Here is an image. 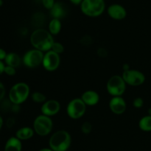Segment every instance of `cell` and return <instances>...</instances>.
Masks as SVG:
<instances>
[{
    "instance_id": "1",
    "label": "cell",
    "mask_w": 151,
    "mask_h": 151,
    "mask_svg": "<svg viewBox=\"0 0 151 151\" xmlns=\"http://www.w3.org/2000/svg\"><path fill=\"white\" fill-rule=\"evenodd\" d=\"M54 42L52 35L48 30L42 28L36 29L30 35V43L32 47L43 52L51 50Z\"/></svg>"
},
{
    "instance_id": "2",
    "label": "cell",
    "mask_w": 151,
    "mask_h": 151,
    "mask_svg": "<svg viewBox=\"0 0 151 151\" xmlns=\"http://www.w3.org/2000/svg\"><path fill=\"white\" fill-rule=\"evenodd\" d=\"M71 142L70 134L64 130H60L50 137L49 145L50 149L53 151H66L70 147Z\"/></svg>"
},
{
    "instance_id": "3",
    "label": "cell",
    "mask_w": 151,
    "mask_h": 151,
    "mask_svg": "<svg viewBox=\"0 0 151 151\" xmlns=\"http://www.w3.org/2000/svg\"><path fill=\"white\" fill-rule=\"evenodd\" d=\"M29 86L25 83H18L12 86L9 91V100L13 104L20 105L27 100L29 97Z\"/></svg>"
},
{
    "instance_id": "4",
    "label": "cell",
    "mask_w": 151,
    "mask_h": 151,
    "mask_svg": "<svg viewBox=\"0 0 151 151\" xmlns=\"http://www.w3.org/2000/svg\"><path fill=\"white\" fill-rule=\"evenodd\" d=\"M106 4L104 0H83L81 10L86 16L97 17L104 12Z\"/></svg>"
},
{
    "instance_id": "5",
    "label": "cell",
    "mask_w": 151,
    "mask_h": 151,
    "mask_svg": "<svg viewBox=\"0 0 151 151\" xmlns=\"http://www.w3.org/2000/svg\"><path fill=\"white\" fill-rule=\"evenodd\" d=\"M126 85L122 77L116 75L109 78L106 84V88L112 97H122L126 89Z\"/></svg>"
},
{
    "instance_id": "6",
    "label": "cell",
    "mask_w": 151,
    "mask_h": 151,
    "mask_svg": "<svg viewBox=\"0 0 151 151\" xmlns=\"http://www.w3.org/2000/svg\"><path fill=\"white\" fill-rule=\"evenodd\" d=\"M53 128V122L50 116L44 114L39 115L33 122V130L38 136L45 137L51 133Z\"/></svg>"
},
{
    "instance_id": "7",
    "label": "cell",
    "mask_w": 151,
    "mask_h": 151,
    "mask_svg": "<svg viewBox=\"0 0 151 151\" xmlns=\"http://www.w3.org/2000/svg\"><path fill=\"white\" fill-rule=\"evenodd\" d=\"M86 105L81 98H75L71 100L66 107L68 116L73 119H78L82 117L86 113Z\"/></svg>"
},
{
    "instance_id": "8",
    "label": "cell",
    "mask_w": 151,
    "mask_h": 151,
    "mask_svg": "<svg viewBox=\"0 0 151 151\" xmlns=\"http://www.w3.org/2000/svg\"><path fill=\"white\" fill-rule=\"evenodd\" d=\"M125 83L131 86H139L145 81V76L142 72L136 69H128L123 71L122 75Z\"/></svg>"
},
{
    "instance_id": "9",
    "label": "cell",
    "mask_w": 151,
    "mask_h": 151,
    "mask_svg": "<svg viewBox=\"0 0 151 151\" xmlns=\"http://www.w3.org/2000/svg\"><path fill=\"white\" fill-rule=\"evenodd\" d=\"M44 52L38 50H31L27 52L23 57V63L27 67L35 68L42 64Z\"/></svg>"
},
{
    "instance_id": "10",
    "label": "cell",
    "mask_w": 151,
    "mask_h": 151,
    "mask_svg": "<svg viewBox=\"0 0 151 151\" xmlns=\"http://www.w3.org/2000/svg\"><path fill=\"white\" fill-rule=\"evenodd\" d=\"M60 63V55L54 52L52 50L47 52L44 55L42 65L44 69L49 72L55 71Z\"/></svg>"
},
{
    "instance_id": "11",
    "label": "cell",
    "mask_w": 151,
    "mask_h": 151,
    "mask_svg": "<svg viewBox=\"0 0 151 151\" xmlns=\"http://www.w3.org/2000/svg\"><path fill=\"white\" fill-rule=\"evenodd\" d=\"M60 109V105L58 101L55 100H47L43 103L41 108V111L42 114L47 116H52L57 114Z\"/></svg>"
},
{
    "instance_id": "12",
    "label": "cell",
    "mask_w": 151,
    "mask_h": 151,
    "mask_svg": "<svg viewBox=\"0 0 151 151\" xmlns=\"http://www.w3.org/2000/svg\"><path fill=\"white\" fill-rule=\"evenodd\" d=\"M109 109L115 114H122L127 108L126 102L122 97H113L109 101Z\"/></svg>"
},
{
    "instance_id": "13",
    "label": "cell",
    "mask_w": 151,
    "mask_h": 151,
    "mask_svg": "<svg viewBox=\"0 0 151 151\" xmlns=\"http://www.w3.org/2000/svg\"><path fill=\"white\" fill-rule=\"evenodd\" d=\"M108 14L111 19L115 20H122L126 17L127 12L125 7L120 4H111L108 7Z\"/></svg>"
},
{
    "instance_id": "14",
    "label": "cell",
    "mask_w": 151,
    "mask_h": 151,
    "mask_svg": "<svg viewBox=\"0 0 151 151\" xmlns=\"http://www.w3.org/2000/svg\"><path fill=\"white\" fill-rule=\"evenodd\" d=\"M81 98L86 106H95L100 101V96L98 93L92 90H88L83 93Z\"/></svg>"
},
{
    "instance_id": "15",
    "label": "cell",
    "mask_w": 151,
    "mask_h": 151,
    "mask_svg": "<svg viewBox=\"0 0 151 151\" xmlns=\"http://www.w3.org/2000/svg\"><path fill=\"white\" fill-rule=\"evenodd\" d=\"M22 142L16 137H10L7 141L4 151H22Z\"/></svg>"
},
{
    "instance_id": "16",
    "label": "cell",
    "mask_w": 151,
    "mask_h": 151,
    "mask_svg": "<svg viewBox=\"0 0 151 151\" xmlns=\"http://www.w3.org/2000/svg\"><path fill=\"white\" fill-rule=\"evenodd\" d=\"M33 128L29 127H23L18 130L16 133V137L19 140H27L32 138L34 135Z\"/></svg>"
},
{
    "instance_id": "17",
    "label": "cell",
    "mask_w": 151,
    "mask_h": 151,
    "mask_svg": "<svg viewBox=\"0 0 151 151\" xmlns=\"http://www.w3.org/2000/svg\"><path fill=\"white\" fill-rule=\"evenodd\" d=\"M50 14L53 19H60L64 17L66 15V10L63 7V4L60 2L55 3L54 6L52 7V9H50Z\"/></svg>"
},
{
    "instance_id": "18",
    "label": "cell",
    "mask_w": 151,
    "mask_h": 151,
    "mask_svg": "<svg viewBox=\"0 0 151 151\" xmlns=\"http://www.w3.org/2000/svg\"><path fill=\"white\" fill-rule=\"evenodd\" d=\"M4 61H5L7 66L16 68L20 66L22 60H21V58L19 57L18 54L15 52H10L7 55Z\"/></svg>"
},
{
    "instance_id": "19",
    "label": "cell",
    "mask_w": 151,
    "mask_h": 151,
    "mask_svg": "<svg viewBox=\"0 0 151 151\" xmlns=\"http://www.w3.org/2000/svg\"><path fill=\"white\" fill-rule=\"evenodd\" d=\"M49 32L51 33V35H56L60 32L61 30V22L60 19H52L50 21L49 24Z\"/></svg>"
},
{
    "instance_id": "20",
    "label": "cell",
    "mask_w": 151,
    "mask_h": 151,
    "mask_svg": "<svg viewBox=\"0 0 151 151\" xmlns=\"http://www.w3.org/2000/svg\"><path fill=\"white\" fill-rule=\"evenodd\" d=\"M139 128L145 132L151 131V116L149 115L143 116L139 122Z\"/></svg>"
},
{
    "instance_id": "21",
    "label": "cell",
    "mask_w": 151,
    "mask_h": 151,
    "mask_svg": "<svg viewBox=\"0 0 151 151\" xmlns=\"http://www.w3.org/2000/svg\"><path fill=\"white\" fill-rule=\"evenodd\" d=\"M32 101L37 103H44L47 101V97L43 93L39 91H35L32 94Z\"/></svg>"
},
{
    "instance_id": "22",
    "label": "cell",
    "mask_w": 151,
    "mask_h": 151,
    "mask_svg": "<svg viewBox=\"0 0 151 151\" xmlns=\"http://www.w3.org/2000/svg\"><path fill=\"white\" fill-rule=\"evenodd\" d=\"M51 50L54 52L57 53V54L60 55L64 52V47H63V44H60V43L54 42L52 46Z\"/></svg>"
},
{
    "instance_id": "23",
    "label": "cell",
    "mask_w": 151,
    "mask_h": 151,
    "mask_svg": "<svg viewBox=\"0 0 151 151\" xmlns=\"http://www.w3.org/2000/svg\"><path fill=\"white\" fill-rule=\"evenodd\" d=\"M92 130V125L89 122H85L81 125V131L84 134H88Z\"/></svg>"
},
{
    "instance_id": "24",
    "label": "cell",
    "mask_w": 151,
    "mask_h": 151,
    "mask_svg": "<svg viewBox=\"0 0 151 151\" xmlns=\"http://www.w3.org/2000/svg\"><path fill=\"white\" fill-rule=\"evenodd\" d=\"M1 109H3L4 111H7V110H11V107L13 106V103L10 102V100H1Z\"/></svg>"
},
{
    "instance_id": "25",
    "label": "cell",
    "mask_w": 151,
    "mask_h": 151,
    "mask_svg": "<svg viewBox=\"0 0 151 151\" xmlns=\"http://www.w3.org/2000/svg\"><path fill=\"white\" fill-rule=\"evenodd\" d=\"M144 105V100L142 97H137L133 100V106L136 109H141Z\"/></svg>"
},
{
    "instance_id": "26",
    "label": "cell",
    "mask_w": 151,
    "mask_h": 151,
    "mask_svg": "<svg viewBox=\"0 0 151 151\" xmlns=\"http://www.w3.org/2000/svg\"><path fill=\"white\" fill-rule=\"evenodd\" d=\"M4 73H5L6 75H9V76H13V75H16V68L12 67V66H7V65H6L5 68H4Z\"/></svg>"
},
{
    "instance_id": "27",
    "label": "cell",
    "mask_w": 151,
    "mask_h": 151,
    "mask_svg": "<svg viewBox=\"0 0 151 151\" xmlns=\"http://www.w3.org/2000/svg\"><path fill=\"white\" fill-rule=\"evenodd\" d=\"M43 5L44 6V7H46L47 9H52V7L54 6L55 4V0H42Z\"/></svg>"
},
{
    "instance_id": "28",
    "label": "cell",
    "mask_w": 151,
    "mask_h": 151,
    "mask_svg": "<svg viewBox=\"0 0 151 151\" xmlns=\"http://www.w3.org/2000/svg\"><path fill=\"white\" fill-rule=\"evenodd\" d=\"M92 42L91 41V37L88 36V35H86V36H83L81 39V43H82L83 45H90L91 43Z\"/></svg>"
},
{
    "instance_id": "29",
    "label": "cell",
    "mask_w": 151,
    "mask_h": 151,
    "mask_svg": "<svg viewBox=\"0 0 151 151\" xmlns=\"http://www.w3.org/2000/svg\"><path fill=\"white\" fill-rule=\"evenodd\" d=\"M4 95H5V88L4 85L0 82V102L4 100Z\"/></svg>"
},
{
    "instance_id": "30",
    "label": "cell",
    "mask_w": 151,
    "mask_h": 151,
    "mask_svg": "<svg viewBox=\"0 0 151 151\" xmlns=\"http://www.w3.org/2000/svg\"><path fill=\"white\" fill-rule=\"evenodd\" d=\"M15 125V119L13 117H10L7 119L6 121V125H7V128H11L12 127H13V125Z\"/></svg>"
},
{
    "instance_id": "31",
    "label": "cell",
    "mask_w": 151,
    "mask_h": 151,
    "mask_svg": "<svg viewBox=\"0 0 151 151\" xmlns=\"http://www.w3.org/2000/svg\"><path fill=\"white\" fill-rule=\"evenodd\" d=\"M97 54H98V55L100 56V57H106V56L107 55V51L103 48L98 49V50H97Z\"/></svg>"
},
{
    "instance_id": "32",
    "label": "cell",
    "mask_w": 151,
    "mask_h": 151,
    "mask_svg": "<svg viewBox=\"0 0 151 151\" xmlns=\"http://www.w3.org/2000/svg\"><path fill=\"white\" fill-rule=\"evenodd\" d=\"M7 52L4 50L3 49L0 48V60H5L6 58V56H7Z\"/></svg>"
},
{
    "instance_id": "33",
    "label": "cell",
    "mask_w": 151,
    "mask_h": 151,
    "mask_svg": "<svg viewBox=\"0 0 151 151\" xmlns=\"http://www.w3.org/2000/svg\"><path fill=\"white\" fill-rule=\"evenodd\" d=\"M20 105L17 104H13L11 107V111L13 112V113H18V112L20 111Z\"/></svg>"
},
{
    "instance_id": "34",
    "label": "cell",
    "mask_w": 151,
    "mask_h": 151,
    "mask_svg": "<svg viewBox=\"0 0 151 151\" xmlns=\"http://www.w3.org/2000/svg\"><path fill=\"white\" fill-rule=\"evenodd\" d=\"M4 68H5V65L3 63L2 61H1V60H0V75H1L2 73H4Z\"/></svg>"
},
{
    "instance_id": "35",
    "label": "cell",
    "mask_w": 151,
    "mask_h": 151,
    "mask_svg": "<svg viewBox=\"0 0 151 151\" xmlns=\"http://www.w3.org/2000/svg\"><path fill=\"white\" fill-rule=\"evenodd\" d=\"M71 1H72L73 4H80V3H81L83 1V0H70Z\"/></svg>"
},
{
    "instance_id": "36",
    "label": "cell",
    "mask_w": 151,
    "mask_h": 151,
    "mask_svg": "<svg viewBox=\"0 0 151 151\" xmlns=\"http://www.w3.org/2000/svg\"><path fill=\"white\" fill-rule=\"evenodd\" d=\"M2 125H3V119L2 118H1V116H0V130H1Z\"/></svg>"
},
{
    "instance_id": "37",
    "label": "cell",
    "mask_w": 151,
    "mask_h": 151,
    "mask_svg": "<svg viewBox=\"0 0 151 151\" xmlns=\"http://www.w3.org/2000/svg\"><path fill=\"white\" fill-rule=\"evenodd\" d=\"M38 151H53V150H51L50 148H43V149H41V150Z\"/></svg>"
},
{
    "instance_id": "38",
    "label": "cell",
    "mask_w": 151,
    "mask_h": 151,
    "mask_svg": "<svg viewBox=\"0 0 151 151\" xmlns=\"http://www.w3.org/2000/svg\"><path fill=\"white\" fill-rule=\"evenodd\" d=\"M148 115L151 116V107L148 109Z\"/></svg>"
},
{
    "instance_id": "39",
    "label": "cell",
    "mask_w": 151,
    "mask_h": 151,
    "mask_svg": "<svg viewBox=\"0 0 151 151\" xmlns=\"http://www.w3.org/2000/svg\"><path fill=\"white\" fill-rule=\"evenodd\" d=\"M2 4H3V1H2V0H0V7H1Z\"/></svg>"
}]
</instances>
